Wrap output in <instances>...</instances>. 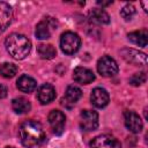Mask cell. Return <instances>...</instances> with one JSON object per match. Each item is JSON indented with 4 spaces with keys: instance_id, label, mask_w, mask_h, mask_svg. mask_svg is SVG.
Returning <instances> with one entry per match:
<instances>
[{
    "instance_id": "ba28073f",
    "label": "cell",
    "mask_w": 148,
    "mask_h": 148,
    "mask_svg": "<svg viewBox=\"0 0 148 148\" xmlns=\"http://www.w3.org/2000/svg\"><path fill=\"white\" fill-rule=\"evenodd\" d=\"M91 148H121L120 142L112 135L102 134L92 139L90 142Z\"/></svg>"
},
{
    "instance_id": "4fadbf2b",
    "label": "cell",
    "mask_w": 148,
    "mask_h": 148,
    "mask_svg": "<svg viewBox=\"0 0 148 148\" xmlns=\"http://www.w3.org/2000/svg\"><path fill=\"white\" fill-rule=\"evenodd\" d=\"M13 18V10L10 6L6 2H0V34H2Z\"/></svg>"
},
{
    "instance_id": "52a82bcc",
    "label": "cell",
    "mask_w": 148,
    "mask_h": 148,
    "mask_svg": "<svg viewBox=\"0 0 148 148\" xmlns=\"http://www.w3.org/2000/svg\"><path fill=\"white\" fill-rule=\"evenodd\" d=\"M81 128L83 131H94L98 126V113L94 110H82L81 114Z\"/></svg>"
},
{
    "instance_id": "5bb4252c",
    "label": "cell",
    "mask_w": 148,
    "mask_h": 148,
    "mask_svg": "<svg viewBox=\"0 0 148 148\" xmlns=\"http://www.w3.org/2000/svg\"><path fill=\"white\" fill-rule=\"evenodd\" d=\"M37 97L42 104H49L56 98V89L53 88L52 84L45 83V84L40 86V88L38 89Z\"/></svg>"
},
{
    "instance_id": "7c38bea8",
    "label": "cell",
    "mask_w": 148,
    "mask_h": 148,
    "mask_svg": "<svg viewBox=\"0 0 148 148\" xmlns=\"http://www.w3.org/2000/svg\"><path fill=\"white\" fill-rule=\"evenodd\" d=\"M73 79L81 84H89L95 80V74L92 71L86 67H76L73 72Z\"/></svg>"
},
{
    "instance_id": "8fae6325",
    "label": "cell",
    "mask_w": 148,
    "mask_h": 148,
    "mask_svg": "<svg viewBox=\"0 0 148 148\" xmlns=\"http://www.w3.org/2000/svg\"><path fill=\"white\" fill-rule=\"evenodd\" d=\"M91 104L96 108H104L109 103V94L104 88H95L90 95Z\"/></svg>"
},
{
    "instance_id": "9a60e30c",
    "label": "cell",
    "mask_w": 148,
    "mask_h": 148,
    "mask_svg": "<svg viewBox=\"0 0 148 148\" xmlns=\"http://www.w3.org/2000/svg\"><path fill=\"white\" fill-rule=\"evenodd\" d=\"M89 20L96 24H109L110 16L109 14L101 8H94L89 12Z\"/></svg>"
},
{
    "instance_id": "603a6c76",
    "label": "cell",
    "mask_w": 148,
    "mask_h": 148,
    "mask_svg": "<svg viewBox=\"0 0 148 148\" xmlns=\"http://www.w3.org/2000/svg\"><path fill=\"white\" fill-rule=\"evenodd\" d=\"M146 73L145 72H140V73H135L131 79H130V83L132 86H135V87H139L141 84H143L146 82Z\"/></svg>"
},
{
    "instance_id": "d4e9b609",
    "label": "cell",
    "mask_w": 148,
    "mask_h": 148,
    "mask_svg": "<svg viewBox=\"0 0 148 148\" xmlns=\"http://www.w3.org/2000/svg\"><path fill=\"white\" fill-rule=\"evenodd\" d=\"M98 5H102V6H108V5H111L112 1H108V2H103V1H97Z\"/></svg>"
},
{
    "instance_id": "ac0fdd59",
    "label": "cell",
    "mask_w": 148,
    "mask_h": 148,
    "mask_svg": "<svg viewBox=\"0 0 148 148\" xmlns=\"http://www.w3.org/2000/svg\"><path fill=\"white\" fill-rule=\"evenodd\" d=\"M12 108L13 110L18 113V114H24V113H28L31 109V104L30 102L24 98V97H16L12 101Z\"/></svg>"
},
{
    "instance_id": "3957f363",
    "label": "cell",
    "mask_w": 148,
    "mask_h": 148,
    "mask_svg": "<svg viewBox=\"0 0 148 148\" xmlns=\"http://www.w3.org/2000/svg\"><path fill=\"white\" fill-rule=\"evenodd\" d=\"M81 46V38L73 31H66L60 37V49L65 54H74Z\"/></svg>"
},
{
    "instance_id": "6da1fadb",
    "label": "cell",
    "mask_w": 148,
    "mask_h": 148,
    "mask_svg": "<svg viewBox=\"0 0 148 148\" xmlns=\"http://www.w3.org/2000/svg\"><path fill=\"white\" fill-rule=\"evenodd\" d=\"M21 142L27 148L40 146L45 140V133L42 125L35 120H24L18 130Z\"/></svg>"
},
{
    "instance_id": "484cf974",
    "label": "cell",
    "mask_w": 148,
    "mask_h": 148,
    "mask_svg": "<svg viewBox=\"0 0 148 148\" xmlns=\"http://www.w3.org/2000/svg\"><path fill=\"white\" fill-rule=\"evenodd\" d=\"M141 5H142V7H143V10L147 12V1H142Z\"/></svg>"
},
{
    "instance_id": "5b68a950",
    "label": "cell",
    "mask_w": 148,
    "mask_h": 148,
    "mask_svg": "<svg viewBox=\"0 0 148 148\" xmlns=\"http://www.w3.org/2000/svg\"><path fill=\"white\" fill-rule=\"evenodd\" d=\"M57 21L53 17H45V20L40 21L37 25H36V37L38 39H47L51 37L52 31L57 29Z\"/></svg>"
},
{
    "instance_id": "2e32d148",
    "label": "cell",
    "mask_w": 148,
    "mask_h": 148,
    "mask_svg": "<svg viewBox=\"0 0 148 148\" xmlns=\"http://www.w3.org/2000/svg\"><path fill=\"white\" fill-rule=\"evenodd\" d=\"M127 37H128V40H131L133 44L139 45L141 47H145L148 44V32H147L146 29H141V30L130 32L127 35Z\"/></svg>"
},
{
    "instance_id": "e0dca14e",
    "label": "cell",
    "mask_w": 148,
    "mask_h": 148,
    "mask_svg": "<svg viewBox=\"0 0 148 148\" xmlns=\"http://www.w3.org/2000/svg\"><path fill=\"white\" fill-rule=\"evenodd\" d=\"M16 86L23 92H31V91H34L36 89L37 82L32 77H30L28 75H21L18 77L17 82H16Z\"/></svg>"
},
{
    "instance_id": "277c9868",
    "label": "cell",
    "mask_w": 148,
    "mask_h": 148,
    "mask_svg": "<svg viewBox=\"0 0 148 148\" xmlns=\"http://www.w3.org/2000/svg\"><path fill=\"white\" fill-rule=\"evenodd\" d=\"M97 71L104 77H112L118 73V65L110 56H103L97 61Z\"/></svg>"
},
{
    "instance_id": "44dd1931",
    "label": "cell",
    "mask_w": 148,
    "mask_h": 148,
    "mask_svg": "<svg viewBox=\"0 0 148 148\" xmlns=\"http://www.w3.org/2000/svg\"><path fill=\"white\" fill-rule=\"evenodd\" d=\"M17 71H18L17 66L12 62H3L0 65V75L6 79H10V77L15 76Z\"/></svg>"
},
{
    "instance_id": "d6986e66",
    "label": "cell",
    "mask_w": 148,
    "mask_h": 148,
    "mask_svg": "<svg viewBox=\"0 0 148 148\" xmlns=\"http://www.w3.org/2000/svg\"><path fill=\"white\" fill-rule=\"evenodd\" d=\"M37 52H38V54L42 59H46V60L53 59L57 54V50L54 49V46L52 44H40V45H38Z\"/></svg>"
},
{
    "instance_id": "30bf717a",
    "label": "cell",
    "mask_w": 148,
    "mask_h": 148,
    "mask_svg": "<svg viewBox=\"0 0 148 148\" xmlns=\"http://www.w3.org/2000/svg\"><path fill=\"white\" fill-rule=\"evenodd\" d=\"M124 119H125V126L127 127L128 131H131L133 133L141 132L143 124H142V120L138 113H135L134 111L126 110L124 112Z\"/></svg>"
},
{
    "instance_id": "ffe728a7",
    "label": "cell",
    "mask_w": 148,
    "mask_h": 148,
    "mask_svg": "<svg viewBox=\"0 0 148 148\" xmlns=\"http://www.w3.org/2000/svg\"><path fill=\"white\" fill-rule=\"evenodd\" d=\"M82 96V91L76 86H69L65 94V102L69 104H75Z\"/></svg>"
},
{
    "instance_id": "7a4b0ae2",
    "label": "cell",
    "mask_w": 148,
    "mask_h": 148,
    "mask_svg": "<svg viewBox=\"0 0 148 148\" xmlns=\"http://www.w3.org/2000/svg\"><path fill=\"white\" fill-rule=\"evenodd\" d=\"M5 46L7 52L16 60L24 59L31 51V42L29 38L17 32L10 34L6 38Z\"/></svg>"
},
{
    "instance_id": "9c48e42d",
    "label": "cell",
    "mask_w": 148,
    "mask_h": 148,
    "mask_svg": "<svg viewBox=\"0 0 148 148\" xmlns=\"http://www.w3.org/2000/svg\"><path fill=\"white\" fill-rule=\"evenodd\" d=\"M49 123H50V126L53 130V133L59 135L64 132L65 124H66V117L61 111L52 110L49 113Z\"/></svg>"
},
{
    "instance_id": "4316f807",
    "label": "cell",
    "mask_w": 148,
    "mask_h": 148,
    "mask_svg": "<svg viewBox=\"0 0 148 148\" xmlns=\"http://www.w3.org/2000/svg\"><path fill=\"white\" fill-rule=\"evenodd\" d=\"M5 148H14V147H12V146H7V147H5Z\"/></svg>"
},
{
    "instance_id": "cb8c5ba5",
    "label": "cell",
    "mask_w": 148,
    "mask_h": 148,
    "mask_svg": "<svg viewBox=\"0 0 148 148\" xmlns=\"http://www.w3.org/2000/svg\"><path fill=\"white\" fill-rule=\"evenodd\" d=\"M7 96V88L6 86L0 83V98H5Z\"/></svg>"
},
{
    "instance_id": "7402d4cb",
    "label": "cell",
    "mask_w": 148,
    "mask_h": 148,
    "mask_svg": "<svg viewBox=\"0 0 148 148\" xmlns=\"http://www.w3.org/2000/svg\"><path fill=\"white\" fill-rule=\"evenodd\" d=\"M134 14H135V7H134L133 5H130V3L125 5V6L121 8V10H120V15H121V17L125 18L126 21L131 20V18L133 17Z\"/></svg>"
},
{
    "instance_id": "8992f818",
    "label": "cell",
    "mask_w": 148,
    "mask_h": 148,
    "mask_svg": "<svg viewBox=\"0 0 148 148\" xmlns=\"http://www.w3.org/2000/svg\"><path fill=\"white\" fill-rule=\"evenodd\" d=\"M120 56L124 60L135 66H143L147 64V56L143 52H140L135 49H123L120 51Z\"/></svg>"
}]
</instances>
